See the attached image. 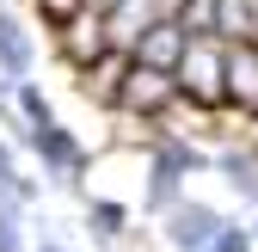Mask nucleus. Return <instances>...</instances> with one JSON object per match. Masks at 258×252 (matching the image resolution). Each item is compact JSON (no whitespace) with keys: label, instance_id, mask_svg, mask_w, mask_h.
Segmentation results:
<instances>
[{"label":"nucleus","instance_id":"16","mask_svg":"<svg viewBox=\"0 0 258 252\" xmlns=\"http://www.w3.org/2000/svg\"><path fill=\"white\" fill-rule=\"evenodd\" d=\"M13 105H19V117L31 123V136H37V130H55V111H49V92H43V86L19 80V86H13Z\"/></svg>","mask_w":258,"mask_h":252},{"label":"nucleus","instance_id":"1","mask_svg":"<svg viewBox=\"0 0 258 252\" xmlns=\"http://www.w3.org/2000/svg\"><path fill=\"white\" fill-rule=\"evenodd\" d=\"M178 99L190 111H228V43L221 37H190L178 61Z\"/></svg>","mask_w":258,"mask_h":252},{"label":"nucleus","instance_id":"8","mask_svg":"<svg viewBox=\"0 0 258 252\" xmlns=\"http://www.w3.org/2000/svg\"><path fill=\"white\" fill-rule=\"evenodd\" d=\"M228 111L258 117V43H228Z\"/></svg>","mask_w":258,"mask_h":252},{"label":"nucleus","instance_id":"18","mask_svg":"<svg viewBox=\"0 0 258 252\" xmlns=\"http://www.w3.org/2000/svg\"><path fill=\"white\" fill-rule=\"evenodd\" d=\"M13 184H19V166H13V148L0 142V191H13Z\"/></svg>","mask_w":258,"mask_h":252},{"label":"nucleus","instance_id":"9","mask_svg":"<svg viewBox=\"0 0 258 252\" xmlns=\"http://www.w3.org/2000/svg\"><path fill=\"white\" fill-rule=\"evenodd\" d=\"M154 215H166V209H178L184 203V172L166 160V154H148V197H142Z\"/></svg>","mask_w":258,"mask_h":252},{"label":"nucleus","instance_id":"13","mask_svg":"<svg viewBox=\"0 0 258 252\" xmlns=\"http://www.w3.org/2000/svg\"><path fill=\"white\" fill-rule=\"evenodd\" d=\"M172 19L184 37H221V0H178Z\"/></svg>","mask_w":258,"mask_h":252},{"label":"nucleus","instance_id":"3","mask_svg":"<svg viewBox=\"0 0 258 252\" xmlns=\"http://www.w3.org/2000/svg\"><path fill=\"white\" fill-rule=\"evenodd\" d=\"M221 228H228V215H215V209L197 203V197H184L178 209L160 215V234H166L172 252H209V240H215Z\"/></svg>","mask_w":258,"mask_h":252},{"label":"nucleus","instance_id":"2","mask_svg":"<svg viewBox=\"0 0 258 252\" xmlns=\"http://www.w3.org/2000/svg\"><path fill=\"white\" fill-rule=\"evenodd\" d=\"M178 111V74H160V68H136L129 61V74L117 86V105L111 117H136V123H166Z\"/></svg>","mask_w":258,"mask_h":252},{"label":"nucleus","instance_id":"20","mask_svg":"<svg viewBox=\"0 0 258 252\" xmlns=\"http://www.w3.org/2000/svg\"><path fill=\"white\" fill-rule=\"evenodd\" d=\"M252 240H258V215H252Z\"/></svg>","mask_w":258,"mask_h":252},{"label":"nucleus","instance_id":"14","mask_svg":"<svg viewBox=\"0 0 258 252\" xmlns=\"http://www.w3.org/2000/svg\"><path fill=\"white\" fill-rule=\"evenodd\" d=\"M258 37V0H221V43H252Z\"/></svg>","mask_w":258,"mask_h":252},{"label":"nucleus","instance_id":"7","mask_svg":"<svg viewBox=\"0 0 258 252\" xmlns=\"http://www.w3.org/2000/svg\"><path fill=\"white\" fill-rule=\"evenodd\" d=\"M184 49H190V37L178 31V19H160V25L148 31V37L136 43V55H129V61H136V68H160V74H178Z\"/></svg>","mask_w":258,"mask_h":252},{"label":"nucleus","instance_id":"12","mask_svg":"<svg viewBox=\"0 0 258 252\" xmlns=\"http://www.w3.org/2000/svg\"><path fill=\"white\" fill-rule=\"evenodd\" d=\"M215 172L228 178L246 203H258V154H252V148H221V154H215Z\"/></svg>","mask_w":258,"mask_h":252},{"label":"nucleus","instance_id":"11","mask_svg":"<svg viewBox=\"0 0 258 252\" xmlns=\"http://www.w3.org/2000/svg\"><path fill=\"white\" fill-rule=\"evenodd\" d=\"M123 74H129V55H117V49H111L105 61H92L86 74H74V86L86 92V99H99V105L111 111V105H117V86H123Z\"/></svg>","mask_w":258,"mask_h":252},{"label":"nucleus","instance_id":"19","mask_svg":"<svg viewBox=\"0 0 258 252\" xmlns=\"http://www.w3.org/2000/svg\"><path fill=\"white\" fill-rule=\"evenodd\" d=\"M37 252H68V246H55V240H43V246H37Z\"/></svg>","mask_w":258,"mask_h":252},{"label":"nucleus","instance_id":"15","mask_svg":"<svg viewBox=\"0 0 258 252\" xmlns=\"http://www.w3.org/2000/svg\"><path fill=\"white\" fill-rule=\"evenodd\" d=\"M86 228L99 234V240H123V234H129V209H123L117 197H92V203H86Z\"/></svg>","mask_w":258,"mask_h":252},{"label":"nucleus","instance_id":"17","mask_svg":"<svg viewBox=\"0 0 258 252\" xmlns=\"http://www.w3.org/2000/svg\"><path fill=\"white\" fill-rule=\"evenodd\" d=\"M209 252H258V240H252V222H228L215 240H209Z\"/></svg>","mask_w":258,"mask_h":252},{"label":"nucleus","instance_id":"6","mask_svg":"<svg viewBox=\"0 0 258 252\" xmlns=\"http://www.w3.org/2000/svg\"><path fill=\"white\" fill-rule=\"evenodd\" d=\"M31 154L49 166V178H55V184H80L86 154H80V142L61 130V123H55V130H37V136H31Z\"/></svg>","mask_w":258,"mask_h":252},{"label":"nucleus","instance_id":"10","mask_svg":"<svg viewBox=\"0 0 258 252\" xmlns=\"http://www.w3.org/2000/svg\"><path fill=\"white\" fill-rule=\"evenodd\" d=\"M0 74H7L13 86L31 80V37H25V25L0 7Z\"/></svg>","mask_w":258,"mask_h":252},{"label":"nucleus","instance_id":"5","mask_svg":"<svg viewBox=\"0 0 258 252\" xmlns=\"http://www.w3.org/2000/svg\"><path fill=\"white\" fill-rule=\"evenodd\" d=\"M160 19H172V13H166V0H117V7H105L111 49H117V55H136V43L148 37Z\"/></svg>","mask_w":258,"mask_h":252},{"label":"nucleus","instance_id":"4","mask_svg":"<svg viewBox=\"0 0 258 252\" xmlns=\"http://www.w3.org/2000/svg\"><path fill=\"white\" fill-rule=\"evenodd\" d=\"M55 49H61V61H68L74 74H86L92 61H105L111 55V31H105V13L99 7H86L80 19H68L55 31Z\"/></svg>","mask_w":258,"mask_h":252}]
</instances>
